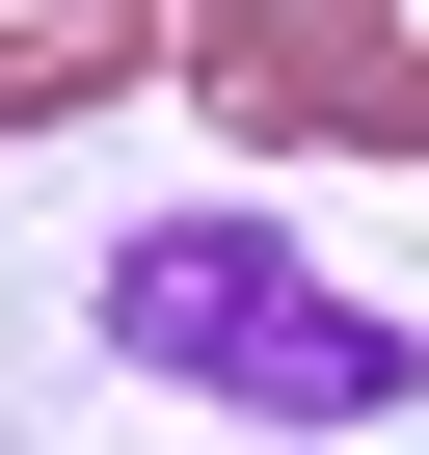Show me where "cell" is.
Here are the masks:
<instances>
[{
	"instance_id": "cell-1",
	"label": "cell",
	"mask_w": 429,
	"mask_h": 455,
	"mask_svg": "<svg viewBox=\"0 0 429 455\" xmlns=\"http://www.w3.org/2000/svg\"><path fill=\"white\" fill-rule=\"evenodd\" d=\"M81 322H108L161 402L269 428V455H349V428H402V402H429V348H402L376 295H322V242H295V214H242V188H188V214H108Z\"/></svg>"
},
{
	"instance_id": "cell-2",
	"label": "cell",
	"mask_w": 429,
	"mask_h": 455,
	"mask_svg": "<svg viewBox=\"0 0 429 455\" xmlns=\"http://www.w3.org/2000/svg\"><path fill=\"white\" fill-rule=\"evenodd\" d=\"M161 81L214 134H322V161H429V28L402 0H188Z\"/></svg>"
}]
</instances>
